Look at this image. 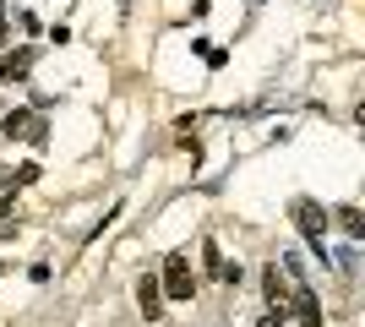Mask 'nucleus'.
<instances>
[{"mask_svg": "<svg viewBox=\"0 0 365 327\" xmlns=\"http://www.w3.org/2000/svg\"><path fill=\"white\" fill-rule=\"evenodd\" d=\"M327 224H338V229L349 234V240H365V213L354 202H344V207H333V213H327Z\"/></svg>", "mask_w": 365, "mask_h": 327, "instance_id": "7ed1b4c3", "label": "nucleus"}, {"mask_svg": "<svg viewBox=\"0 0 365 327\" xmlns=\"http://www.w3.org/2000/svg\"><path fill=\"white\" fill-rule=\"evenodd\" d=\"M0 44H6V11H0Z\"/></svg>", "mask_w": 365, "mask_h": 327, "instance_id": "f3484780", "label": "nucleus"}, {"mask_svg": "<svg viewBox=\"0 0 365 327\" xmlns=\"http://www.w3.org/2000/svg\"><path fill=\"white\" fill-rule=\"evenodd\" d=\"M137 300H142V316H158V311H164V295H158V279H142V284H137Z\"/></svg>", "mask_w": 365, "mask_h": 327, "instance_id": "423d86ee", "label": "nucleus"}, {"mask_svg": "<svg viewBox=\"0 0 365 327\" xmlns=\"http://www.w3.org/2000/svg\"><path fill=\"white\" fill-rule=\"evenodd\" d=\"M262 295H267V306H273V311H284V300H289V284H284V273H278V267H267V279H262Z\"/></svg>", "mask_w": 365, "mask_h": 327, "instance_id": "39448f33", "label": "nucleus"}, {"mask_svg": "<svg viewBox=\"0 0 365 327\" xmlns=\"http://www.w3.org/2000/svg\"><path fill=\"white\" fill-rule=\"evenodd\" d=\"M0 186H6V191H11V175H6V170H0Z\"/></svg>", "mask_w": 365, "mask_h": 327, "instance_id": "dca6fc26", "label": "nucleus"}, {"mask_svg": "<svg viewBox=\"0 0 365 327\" xmlns=\"http://www.w3.org/2000/svg\"><path fill=\"white\" fill-rule=\"evenodd\" d=\"M33 180H38V164H22V170L11 175V191H22V186H33Z\"/></svg>", "mask_w": 365, "mask_h": 327, "instance_id": "9d476101", "label": "nucleus"}, {"mask_svg": "<svg viewBox=\"0 0 365 327\" xmlns=\"http://www.w3.org/2000/svg\"><path fill=\"white\" fill-rule=\"evenodd\" d=\"M294 316H300V322H317V316H322L317 295H311V289H305V284H300V289H294Z\"/></svg>", "mask_w": 365, "mask_h": 327, "instance_id": "0eeeda50", "label": "nucleus"}, {"mask_svg": "<svg viewBox=\"0 0 365 327\" xmlns=\"http://www.w3.org/2000/svg\"><path fill=\"white\" fill-rule=\"evenodd\" d=\"M202 267H207V279L224 273V251H218V240H202Z\"/></svg>", "mask_w": 365, "mask_h": 327, "instance_id": "1a4fd4ad", "label": "nucleus"}, {"mask_svg": "<svg viewBox=\"0 0 365 327\" xmlns=\"http://www.w3.org/2000/svg\"><path fill=\"white\" fill-rule=\"evenodd\" d=\"M245 279V267L240 262H224V273H218V284H240Z\"/></svg>", "mask_w": 365, "mask_h": 327, "instance_id": "ddd939ff", "label": "nucleus"}, {"mask_svg": "<svg viewBox=\"0 0 365 327\" xmlns=\"http://www.w3.org/2000/svg\"><path fill=\"white\" fill-rule=\"evenodd\" d=\"M289 213H294V229L305 234V246H311V251L322 256V262H327V240H322V234H327V207H317L311 197H300V202H294Z\"/></svg>", "mask_w": 365, "mask_h": 327, "instance_id": "f257e3e1", "label": "nucleus"}, {"mask_svg": "<svg viewBox=\"0 0 365 327\" xmlns=\"http://www.w3.org/2000/svg\"><path fill=\"white\" fill-rule=\"evenodd\" d=\"M158 295H164V300H191V295H197V279H191L185 256H169V262H164V273H158Z\"/></svg>", "mask_w": 365, "mask_h": 327, "instance_id": "f03ea898", "label": "nucleus"}, {"mask_svg": "<svg viewBox=\"0 0 365 327\" xmlns=\"http://www.w3.org/2000/svg\"><path fill=\"white\" fill-rule=\"evenodd\" d=\"M11 207H16V191H6L0 197V218H11Z\"/></svg>", "mask_w": 365, "mask_h": 327, "instance_id": "4468645a", "label": "nucleus"}, {"mask_svg": "<svg viewBox=\"0 0 365 327\" xmlns=\"http://www.w3.org/2000/svg\"><path fill=\"white\" fill-rule=\"evenodd\" d=\"M257 327H284V311H267V316H262Z\"/></svg>", "mask_w": 365, "mask_h": 327, "instance_id": "2eb2a0df", "label": "nucleus"}, {"mask_svg": "<svg viewBox=\"0 0 365 327\" xmlns=\"http://www.w3.org/2000/svg\"><path fill=\"white\" fill-rule=\"evenodd\" d=\"M0 273H6V267H0Z\"/></svg>", "mask_w": 365, "mask_h": 327, "instance_id": "a211bd4d", "label": "nucleus"}, {"mask_svg": "<svg viewBox=\"0 0 365 327\" xmlns=\"http://www.w3.org/2000/svg\"><path fill=\"white\" fill-rule=\"evenodd\" d=\"M338 267H344L349 279H354V273H360V256H354V246H344V251H338Z\"/></svg>", "mask_w": 365, "mask_h": 327, "instance_id": "9b49d317", "label": "nucleus"}, {"mask_svg": "<svg viewBox=\"0 0 365 327\" xmlns=\"http://www.w3.org/2000/svg\"><path fill=\"white\" fill-rule=\"evenodd\" d=\"M284 267H289V279L305 284V262H300V251H284Z\"/></svg>", "mask_w": 365, "mask_h": 327, "instance_id": "f8f14e48", "label": "nucleus"}, {"mask_svg": "<svg viewBox=\"0 0 365 327\" xmlns=\"http://www.w3.org/2000/svg\"><path fill=\"white\" fill-rule=\"evenodd\" d=\"M28 71H33V49L28 44L11 49V55L0 61V82H28Z\"/></svg>", "mask_w": 365, "mask_h": 327, "instance_id": "20e7f679", "label": "nucleus"}, {"mask_svg": "<svg viewBox=\"0 0 365 327\" xmlns=\"http://www.w3.org/2000/svg\"><path fill=\"white\" fill-rule=\"evenodd\" d=\"M28 125H33V115H28V109H11V115L0 120V131H6V137H28Z\"/></svg>", "mask_w": 365, "mask_h": 327, "instance_id": "6e6552de", "label": "nucleus"}]
</instances>
